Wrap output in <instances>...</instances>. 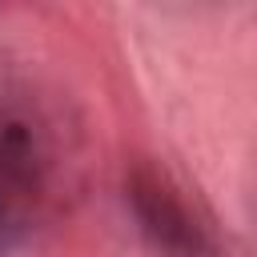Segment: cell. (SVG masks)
<instances>
[{
	"label": "cell",
	"mask_w": 257,
	"mask_h": 257,
	"mask_svg": "<svg viewBox=\"0 0 257 257\" xmlns=\"http://www.w3.org/2000/svg\"><path fill=\"white\" fill-rule=\"evenodd\" d=\"M124 201L157 257H221L213 217L161 161L137 157L128 165Z\"/></svg>",
	"instance_id": "7a4b0ae2"
},
{
	"label": "cell",
	"mask_w": 257,
	"mask_h": 257,
	"mask_svg": "<svg viewBox=\"0 0 257 257\" xmlns=\"http://www.w3.org/2000/svg\"><path fill=\"white\" fill-rule=\"evenodd\" d=\"M80 169V133L64 100L0 68V257L68 205Z\"/></svg>",
	"instance_id": "6da1fadb"
}]
</instances>
